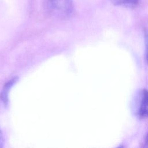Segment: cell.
I'll list each match as a JSON object with an SVG mask.
<instances>
[{"label": "cell", "mask_w": 148, "mask_h": 148, "mask_svg": "<svg viewBox=\"0 0 148 148\" xmlns=\"http://www.w3.org/2000/svg\"><path fill=\"white\" fill-rule=\"evenodd\" d=\"M43 7L49 15L62 19L71 16L74 9L73 0H43Z\"/></svg>", "instance_id": "6da1fadb"}, {"label": "cell", "mask_w": 148, "mask_h": 148, "mask_svg": "<svg viewBox=\"0 0 148 148\" xmlns=\"http://www.w3.org/2000/svg\"><path fill=\"white\" fill-rule=\"evenodd\" d=\"M135 100L136 114L140 119H145L147 116V91L146 90H141L138 94Z\"/></svg>", "instance_id": "7a4b0ae2"}, {"label": "cell", "mask_w": 148, "mask_h": 148, "mask_svg": "<svg viewBox=\"0 0 148 148\" xmlns=\"http://www.w3.org/2000/svg\"><path fill=\"white\" fill-rule=\"evenodd\" d=\"M17 80V77H13L10 80H9L8 82H6L4 85L3 89L2 90L0 93V100L5 106H6L8 103L9 92L11 87L16 82Z\"/></svg>", "instance_id": "3957f363"}, {"label": "cell", "mask_w": 148, "mask_h": 148, "mask_svg": "<svg viewBox=\"0 0 148 148\" xmlns=\"http://www.w3.org/2000/svg\"><path fill=\"white\" fill-rule=\"evenodd\" d=\"M112 4L117 6L135 8L138 6L140 0H109Z\"/></svg>", "instance_id": "277c9868"}, {"label": "cell", "mask_w": 148, "mask_h": 148, "mask_svg": "<svg viewBox=\"0 0 148 148\" xmlns=\"http://www.w3.org/2000/svg\"><path fill=\"white\" fill-rule=\"evenodd\" d=\"M4 145V138L3 135V133L0 128V148L3 147Z\"/></svg>", "instance_id": "5b68a950"}]
</instances>
